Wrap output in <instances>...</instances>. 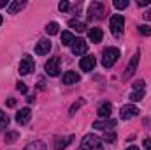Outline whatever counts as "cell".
Here are the masks:
<instances>
[{"instance_id":"obj_27","label":"cell","mask_w":151,"mask_h":150,"mask_svg":"<svg viewBox=\"0 0 151 150\" xmlns=\"http://www.w3.org/2000/svg\"><path fill=\"white\" fill-rule=\"evenodd\" d=\"M114 7H116L118 11L127 9V7H128V0H114Z\"/></svg>"},{"instance_id":"obj_32","label":"cell","mask_w":151,"mask_h":150,"mask_svg":"<svg viewBox=\"0 0 151 150\" xmlns=\"http://www.w3.org/2000/svg\"><path fill=\"white\" fill-rule=\"evenodd\" d=\"M142 145H144V150H151V138H146L142 141Z\"/></svg>"},{"instance_id":"obj_25","label":"cell","mask_w":151,"mask_h":150,"mask_svg":"<svg viewBox=\"0 0 151 150\" xmlns=\"http://www.w3.org/2000/svg\"><path fill=\"white\" fill-rule=\"evenodd\" d=\"M7 125H9V117L0 110V131H2V129H5Z\"/></svg>"},{"instance_id":"obj_23","label":"cell","mask_w":151,"mask_h":150,"mask_svg":"<svg viewBox=\"0 0 151 150\" xmlns=\"http://www.w3.org/2000/svg\"><path fill=\"white\" fill-rule=\"evenodd\" d=\"M25 5V2H19V0H16V2H12L11 5H9V14H16L21 7Z\"/></svg>"},{"instance_id":"obj_28","label":"cell","mask_w":151,"mask_h":150,"mask_svg":"<svg viewBox=\"0 0 151 150\" xmlns=\"http://www.w3.org/2000/svg\"><path fill=\"white\" fill-rule=\"evenodd\" d=\"M139 34L141 36H151V27L150 25H139Z\"/></svg>"},{"instance_id":"obj_19","label":"cell","mask_w":151,"mask_h":150,"mask_svg":"<svg viewBox=\"0 0 151 150\" xmlns=\"http://www.w3.org/2000/svg\"><path fill=\"white\" fill-rule=\"evenodd\" d=\"M74 41H76V37L72 32H62V44L63 46H72Z\"/></svg>"},{"instance_id":"obj_22","label":"cell","mask_w":151,"mask_h":150,"mask_svg":"<svg viewBox=\"0 0 151 150\" xmlns=\"http://www.w3.org/2000/svg\"><path fill=\"white\" fill-rule=\"evenodd\" d=\"M25 150H46V145L44 141H32L30 145H27Z\"/></svg>"},{"instance_id":"obj_26","label":"cell","mask_w":151,"mask_h":150,"mask_svg":"<svg viewBox=\"0 0 151 150\" xmlns=\"http://www.w3.org/2000/svg\"><path fill=\"white\" fill-rule=\"evenodd\" d=\"M18 138H19V134H18V133H14V131L5 133V141H7V143H12V141H16Z\"/></svg>"},{"instance_id":"obj_15","label":"cell","mask_w":151,"mask_h":150,"mask_svg":"<svg viewBox=\"0 0 151 150\" xmlns=\"http://www.w3.org/2000/svg\"><path fill=\"white\" fill-rule=\"evenodd\" d=\"M62 81H63V85H76L79 81V74L76 71H67L62 78Z\"/></svg>"},{"instance_id":"obj_10","label":"cell","mask_w":151,"mask_h":150,"mask_svg":"<svg viewBox=\"0 0 151 150\" xmlns=\"http://www.w3.org/2000/svg\"><path fill=\"white\" fill-rule=\"evenodd\" d=\"M137 64H139V53H135V55L132 57V60L128 62V66H127V71H125V76H123L125 79H130V76L137 71Z\"/></svg>"},{"instance_id":"obj_9","label":"cell","mask_w":151,"mask_h":150,"mask_svg":"<svg viewBox=\"0 0 151 150\" xmlns=\"http://www.w3.org/2000/svg\"><path fill=\"white\" fill-rule=\"evenodd\" d=\"M95 66H97V60H95V57H93V55L83 57V58H81V62H79V67H81L83 71H86V73L93 71V69H95Z\"/></svg>"},{"instance_id":"obj_6","label":"cell","mask_w":151,"mask_h":150,"mask_svg":"<svg viewBox=\"0 0 151 150\" xmlns=\"http://www.w3.org/2000/svg\"><path fill=\"white\" fill-rule=\"evenodd\" d=\"M34 67H35V62H34V58L30 57V55H25L23 57V60L19 62V67H18V71H19V74H28L30 71H34Z\"/></svg>"},{"instance_id":"obj_29","label":"cell","mask_w":151,"mask_h":150,"mask_svg":"<svg viewBox=\"0 0 151 150\" xmlns=\"http://www.w3.org/2000/svg\"><path fill=\"white\" fill-rule=\"evenodd\" d=\"M83 104H84V99H79V101H77L76 104H72V106H70V115H74V113L77 111V110H79L81 106H83Z\"/></svg>"},{"instance_id":"obj_11","label":"cell","mask_w":151,"mask_h":150,"mask_svg":"<svg viewBox=\"0 0 151 150\" xmlns=\"http://www.w3.org/2000/svg\"><path fill=\"white\" fill-rule=\"evenodd\" d=\"M51 51V41L49 39H40L35 46V53L37 55H47Z\"/></svg>"},{"instance_id":"obj_35","label":"cell","mask_w":151,"mask_h":150,"mask_svg":"<svg viewBox=\"0 0 151 150\" xmlns=\"http://www.w3.org/2000/svg\"><path fill=\"white\" fill-rule=\"evenodd\" d=\"M14 104H16V101H14V99H9V101H7V106H11V108H12Z\"/></svg>"},{"instance_id":"obj_20","label":"cell","mask_w":151,"mask_h":150,"mask_svg":"<svg viewBox=\"0 0 151 150\" xmlns=\"http://www.w3.org/2000/svg\"><path fill=\"white\" fill-rule=\"evenodd\" d=\"M69 27H70V28H76L77 32H83V30L86 28V25H84L83 21H79V20H70V21H69Z\"/></svg>"},{"instance_id":"obj_3","label":"cell","mask_w":151,"mask_h":150,"mask_svg":"<svg viewBox=\"0 0 151 150\" xmlns=\"http://www.w3.org/2000/svg\"><path fill=\"white\" fill-rule=\"evenodd\" d=\"M106 12V5L102 2H91L88 7V20H99Z\"/></svg>"},{"instance_id":"obj_18","label":"cell","mask_w":151,"mask_h":150,"mask_svg":"<svg viewBox=\"0 0 151 150\" xmlns=\"http://www.w3.org/2000/svg\"><path fill=\"white\" fill-rule=\"evenodd\" d=\"M88 36H90V41H91V42H100L104 34H102V30H100V28H90Z\"/></svg>"},{"instance_id":"obj_14","label":"cell","mask_w":151,"mask_h":150,"mask_svg":"<svg viewBox=\"0 0 151 150\" xmlns=\"http://www.w3.org/2000/svg\"><path fill=\"white\" fill-rule=\"evenodd\" d=\"M114 125H116V120H107V118L93 122V127H95V129H100V131H107V129H111Z\"/></svg>"},{"instance_id":"obj_24","label":"cell","mask_w":151,"mask_h":150,"mask_svg":"<svg viewBox=\"0 0 151 150\" xmlns=\"http://www.w3.org/2000/svg\"><path fill=\"white\" fill-rule=\"evenodd\" d=\"M114 140H116V134H114L113 131H104V138H102V141L114 143Z\"/></svg>"},{"instance_id":"obj_30","label":"cell","mask_w":151,"mask_h":150,"mask_svg":"<svg viewBox=\"0 0 151 150\" xmlns=\"http://www.w3.org/2000/svg\"><path fill=\"white\" fill-rule=\"evenodd\" d=\"M16 88H18L21 94H27V92H28V88H27V85H25L23 81H18V83H16Z\"/></svg>"},{"instance_id":"obj_17","label":"cell","mask_w":151,"mask_h":150,"mask_svg":"<svg viewBox=\"0 0 151 150\" xmlns=\"http://www.w3.org/2000/svg\"><path fill=\"white\" fill-rule=\"evenodd\" d=\"M111 110H113V108H111V104H109V103H102V104L99 106L97 113H99V117H100V118H107V117L111 115Z\"/></svg>"},{"instance_id":"obj_12","label":"cell","mask_w":151,"mask_h":150,"mask_svg":"<svg viewBox=\"0 0 151 150\" xmlns=\"http://www.w3.org/2000/svg\"><path fill=\"white\" fill-rule=\"evenodd\" d=\"M30 118H32V111H30V108H23V110H19L18 115H16V122H18L19 125L28 124V122H30Z\"/></svg>"},{"instance_id":"obj_13","label":"cell","mask_w":151,"mask_h":150,"mask_svg":"<svg viewBox=\"0 0 151 150\" xmlns=\"http://www.w3.org/2000/svg\"><path fill=\"white\" fill-rule=\"evenodd\" d=\"M88 50V44L84 42V39H76L72 44V53L74 55H84Z\"/></svg>"},{"instance_id":"obj_4","label":"cell","mask_w":151,"mask_h":150,"mask_svg":"<svg viewBox=\"0 0 151 150\" xmlns=\"http://www.w3.org/2000/svg\"><path fill=\"white\" fill-rule=\"evenodd\" d=\"M144 92H146V87H144V81H135L134 87H132V94H130V101L132 103H137L144 97Z\"/></svg>"},{"instance_id":"obj_7","label":"cell","mask_w":151,"mask_h":150,"mask_svg":"<svg viewBox=\"0 0 151 150\" xmlns=\"http://www.w3.org/2000/svg\"><path fill=\"white\" fill-rule=\"evenodd\" d=\"M109 25H111V30H113L114 36H119L123 32V28H125V20H123V16L114 14L111 18V21H109Z\"/></svg>"},{"instance_id":"obj_31","label":"cell","mask_w":151,"mask_h":150,"mask_svg":"<svg viewBox=\"0 0 151 150\" xmlns=\"http://www.w3.org/2000/svg\"><path fill=\"white\" fill-rule=\"evenodd\" d=\"M58 9H60L62 12H63V11H67V9H69V2H67V0H62V2L58 4Z\"/></svg>"},{"instance_id":"obj_1","label":"cell","mask_w":151,"mask_h":150,"mask_svg":"<svg viewBox=\"0 0 151 150\" xmlns=\"http://www.w3.org/2000/svg\"><path fill=\"white\" fill-rule=\"evenodd\" d=\"M81 150H102V140L95 134H88L81 141Z\"/></svg>"},{"instance_id":"obj_21","label":"cell","mask_w":151,"mask_h":150,"mask_svg":"<svg viewBox=\"0 0 151 150\" xmlns=\"http://www.w3.org/2000/svg\"><path fill=\"white\" fill-rule=\"evenodd\" d=\"M58 28H60V27H58L56 21H51V23L46 25V32H47L49 36H56V34H58Z\"/></svg>"},{"instance_id":"obj_36","label":"cell","mask_w":151,"mask_h":150,"mask_svg":"<svg viewBox=\"0 0 151 150\" xmlns=\"http://www.w3.org/2000/svg\"><path fill=\"white\" fill-rule=\"evenodd\" d=\"M5 5H7V0H0V9L5 7Z\"/></svg>"},{"instance_id":"obj_38","label":"cell","mask_w":151,"mask_h":150,"mask_svg":"<svg viewBox=\"0 0 151 150\" xmlns=\"http://www.w3.org/2000/svg\"><path fill=\"white\" fill-rule=\"evenodd\" d=\"M0 25H2V16H0Z\"/></svg>"},{"instance_id":"obj_37","label":"cell","mask_w":151,"mask_h":150,"mask_svg":"<svg viewBox=\"0 0 151 150\" xmlns=\"http://www.w3.org/2000/svg\"><path fill=\"white\" fill-rule=\"evenodd\" d=\"M127 150H139V149H137L135 145H132V147H128V149H127Z\"/></svg>"},{"instance_id":"obj_2","label":"cell","mask_w":151,"mask_h":150,"mask_svg":"<svg viewBox=\"0 0 151 150\" xmlns=\"http://www.w3.org/2000/svg\"><path fill=\"white\" fill-rule=\"evenodd\" d=\"M118 58H119L118 48H106L104 50V57H102V66L106 69H109V67H113L114 64H116Z\"/></svg>"},{"instance_id":"obj_16","label":"cell","mask_w":151,"mask_h":150,"mask_svg":"<svg viewBox=\"0 0 151 150\" xmlns=\"http://www.w3.org/2000/svg\"><path fill=\"white\" fill-rule=\"evenodd\" d=\"M74 140V136L70 134V136H63V138H58L56 141H55V150H63L65 147H69L70 145V141Z\"/></svg>"},{"instance_id":"obj_33","label":"cell","mask_w":151,"mask_h":150,"mask_svg":"<svg viewBox=\"0 0 151 150\" xmlns=\"http://www.w3.org/2000/svg\"><path fill=\"white\" fill-rule=\"evenodd\" d=\"M137 5H139V7H144V5H150V0H137Z\"/></svg>"},{"instance_id":"obj_5","label":"cell","mask_w":151,"mask_h":150,"mask_svg":"<svg viewBox=\"0 0 151 150\" xmlns=\"http://www.w3.org/2000/svg\"><path fill=\"white\" fill-rule=\"evenodd\" d=\"M44 69H46V73H47L49 76H58L60 74V57H53V58H49V60L46 62Z\"/></svg>"},{"instance_id":"obj_8","label":"cell","mask_w":151,"mask_h":150,"mask_svg":"<svg viewBox=\"0 0 151 150\" xmlns=\"http://www.w3.org/2000/svg\"><path fill=\"white\" fill-rule=\"evenodd\" d=\"M137 115H139V108L134 106V104H127V106H123V108L119 110V117H121L123 120H130V118H134V117H137Z\"/></svg>"},{"instance_id":"obj_34","label":"cell","mask_w":151,"mask_h":150,"mask_svg":"<svg viewBox=\"0 0 151 150\" xmlns=\"http://www.w3.org/2000/svg\"><path fill=\"white\" fill-rule=\"evenodd\" d=\"M142 16H144V20H148V21H151V9L148 11V12H146V14H142Z\"/></svg>"}]
</instances>
